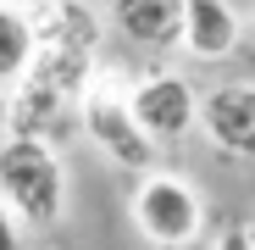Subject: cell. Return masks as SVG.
I'll list each match as a JSON object with an SVG mask.
<instances>
[{
  "mask_svg": "<svg viewBox=\"0 0 255 250\" xmlns=\"http://www.w3.org/2000/svg\"><path fill=\"white\" fill-rule=\"evenodd\" d=\"M0 200L33 234H45L67 212V167L61 150L28 134H0Z\"/></svg>",
  "mask_w": 255,
  "mask_h": 250,
  "instance_id": "obj_1",
  "label": "cell"
},
{
  "mask_svg": "<svg viewBox=\"0 0 255 250\" xmlns=\"http://www.w3.org/2000/svg\"><path fill=\"white\" fill-rule=\"evenodd\" d=\"M78 128H83V139H89L111 167H122V173H133V178L155 173L161 145H150V134L133 122V111H128V89H122L106 67L95 72V83H89L83 100H78Z\"/></svg>",
  "mask_w": 255,
  "mask_h": 250,
  "instance_id": "obj_2",
  "label": "cell"
},
{
  "mask_svg": "<svg viewBox=\"0 0 255 250\" xmlns=\"http://www.w3.org/2000/svg\"><path fill=\"white\" fill-rule=\"evenodd\" d=\"M128 217H133L139 239H150L155 250H189L205 234V200L183 173H144L128 195Z\"/></svg>",
  "mask_w": 255,
  "mask_h": 250,
  "instance_id": "obj_3",
  "label": "cell"
},
{
  "mask_svg": "<svg viewBox=\"0 0 255 250\" xmlns=\"http://www.w3.org/2000/svg\"><path fill=\"white\" fill-rule=\"evenodd\" d=\"M128 111H133V122L150 134V145H178L194 134V111H200V89L172 72V67H155L144 78L128 83Z\"/></svg>",
  "mask_w": 255,
  "mask_h": 250,
  "instance_id": "obj_4",
  "label": "cell"
},
{
  "mask_svg": "<svg viewBox=\"0 0 255 250\" xmlns=\"http://www.w3.org/2000/svg\"><path fill=\"white\" fill-rule=\"evenodd\" d=\"M194 128H200L211 145H217L222 156L255 161V83L228 78V83H211V89H200Z\"/></svg>",
  "mask_w": 255,
  "mask_h": 250,
  "instance_id": "obj_5",
  "label": "cell"
},
{
  "mask_svg": "<svg viewBox=\"0 0 255 250\" xmlns=\"http://www.w3.org/2000/svg\"><path fill=\"white\" fill-rule=\"evenodd\" d=\"M28 28H33L39 50L100 56V45H106V22H100L95 6H83V0H39V6H28Z\"/></svg>",
  "mask_w": 255,
  "mask_h": 250,
  "instance_id": "obj_6",
  "label": "cell"
},
{
  "mask_svg": "<svg viewBox=\"0 0 255 250\" xmlns=\"http://www.w3.org/2000/svg\"><path fill=\"white\" fill-rule=\"evenodd\" d=\"M244 39V17L233 0H183V39L178 50L194 61H228Z\"/></svg>",
  "mask_w": 255,
  "mask_h": 250,
  "instance_id": "obj_7",
  "label": "cell"
},
{
  "mask_svg": "<svg viewBox=\"0 0 255 250\" xmlns=\"http://www.w3.org/2000/svg\"><path fill=\"white\" fill-rule=\"evenodd\" d=\"M111 28L139 50H178L183 0H111Z\"/></svg>",
  "mask_w": 255,
  "mask_h": 250,
  "instance_id": "obj_8",
  "label": "cell"
},
{
  "mask_svg": "<svg viewBox=\"0 0 255 250\" xmlns=\"http://www.w3.org/2000/svg\"><path fill=\"white\" fill-rule=\"evenodd\" d=\"M33 28H28V11H11L0 6V95H11L17 83L28 78L33 67Z\"/></svg>",
  "mask_w": 255,
  "mask_h": 250,
  "instance_id": "obj_9",
  "label": "cell"
},
{
  "mask_svg": "<svg viewBox=\"0 0 255 250\" xmlns=\"http://www.w3.org/2000/svg\"><path fill=\"white\" fill-rule=\"evenodd\" d=\"M22 239H28V228L11 217V206L0 200V250H22Z\"/></svg>",
  "mask_w": 255,
  "mask_h": 250,
  "instance_id": "obj_10",
  "label": "cell"
},
{
  "mask_svg": "<svg viewBox=\"0 0 255 250\" xmlns=\"http://www.w3.org/2000/svg\"><path fill=\"white\" fill-rule=\"evenodd\" d=\"M211 250H250V234H244V223L222 228V234H217V245H211Z\"/></svg>",
  "mask_w": 255,
  "mask_h": 250,
  "instance_id": "obj_11",
  "label": "cell"
},
{
  "mask_svg": "<svg viewBox=\"0 0 255 250\" xmlns=\"http://www.w3.org/2000/svg\"><path fill=\"white\" fill-rule=\"evenodd\" d=\"M0 6H11V11H28V6H39V0H0Z\"/></svg>",
  "mask_w": 255,
  "mask_h": 250,
  "instance_id": "obj_12",
  "label": "cell"
},
{
  "mask_svg": "<svg viewBox=\"0 0 255 250\" xmlns=\"http://www.w3.org/2000/svg\"><path fill=\"white\" fill-rule=\"evenodd\" d=\"M0 134H6V95H0Z\"/></svg>",
  "mask_w": 255,
  "mask_h": 250,
  "instance_id": "obj_13",
  "label": "cell"
},
{
  "mask_svg": "<svg viewBox=\"0 0 255 250\" xmlns=\"http://www.w3.org/2000/svg\"><path fill=\"white\" fill-rule=\"evenodd\" d=\"M244 234H250V250H255V223H244Z\"/></svg>",
  "mask_w": 255,
  "mask_h": 250,
  "instance_id": "obj_14",
  "label": "cell"
},
{
  "mask_svg": "<svg viewBox=\"0 0 255 250\" xmlns=\"http://www.w3.org/2000/svg\"><path fill=\"white\" fill-rule=\"evenodd\" d=\"M250 22H255V17H250Z\"/></svg>",
  "mask_w": 255,
  "mask_h": 250,
  "instance_id": "obj_15",
  "label": "cell"
}]
</instances>
